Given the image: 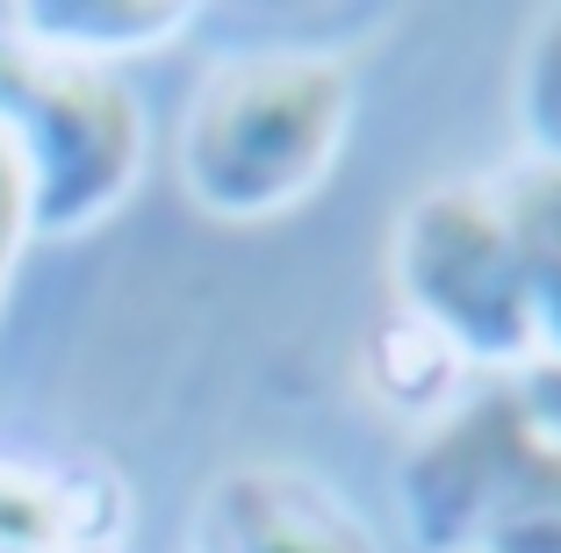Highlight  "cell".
<instances>
[{
  "label": "cell",
  "mask_w": 561,
  "mask_h": 553,
  "mask_svg": "<svg viewBox=\"0 0 561 553\" xmlns=\"http://www.w3.org/2000/svg\"><path fill=\"white\" fill-rule=\"evenodd\" d=\"M353 87L346 66L274 50V58H231L202 80L181 130V187L195 209L224 223L280 216L331 173L346 145Z\"/></svg>",
  "instance_id": "cell-1"
},
{
  "label": "cell",
  "mask_w": 561,
  "mask_h": 553,
  "mask_svg": "<svg viewBox=\"0 0 561 553\" xmlns=\"http://www.w3.org/2000/svg\"><path fill=\"white\" fill-rule=\"evenodd\" d=\"M0 137L22 165L30 238H80L130 195L145 165V108L101 66L50 58L0 30Z\"/></svg>",
  "instance_id": "cell-2"
},
{
  "label": "cell",
  "mask_w": 561,
  "mask_h": 553,
  "mask_svg": "<svg viewBox=\"0 0 561 553\" xmlns=\"http://www.w3.org/2000/svg\"><path fill=\"white\" fill-rule=\"evenodd\" d=\"M397 288L417 331L468 359H533V316H526V280H518L512 230L496 201L468 187L411 201L397 230Z\"/></svg>",
  "instance_id": "cell-3"
},
{
  "label": "cell",
  "mask_w": 561,
  "mask_h": 553,
  "mask_svg": "<svg viewBox=\"0 0 561 553\" xmlns=\"http://www.w3.org/2000/svg\"><path fill=\"white\" fill-rule=\"evenodd\" d=\"M540 439L518 403V389H482L468 395L454 417L403 460V525L425 553H468L476 546L482 510L496 504L504 474L526 460V446Z\"/></svg>",
  "instance_id": "cell-4"
},
{
  "label": "cell",
  "mask_w": 561,
  "mask_h": 553,
  "mask_svg": "<svg viewBox=\"0 0 561 553\" xmlns=\"http://www.w3.org/2000/svg\"><path fill=\"white\" fill-rule=\"evenodd\" d=\"M195 553H375L367 532L317 482L280 468L224 474L202 504Z\"/></svg>",
  "instance_id": "cell-5"
},
{
  "label": "cell",
  "mask_w": 561,
  "mask_h": 553,
  "mask_svg": "<svg viewBox=\"0 0 561 553\" xmlns=\"http://www.w3.org/2000/svg\"><path fill=\"white\" fill-rule=\"evenodd\" d=\"M504 230L518 252V280H526V316H533V353H554L561 367V165H533L512 195L496 201Z\"/></svg>",
  "instance_id": "cell-6"
},
{
  "label": "cell",
  "mask_w": 561,
  "mask_h": 553,
  "mask_svg": "<svg viewBox=\"0 0 561 553\" xmlns=\"http://www.w3.org/2000/svg\"><path fill=\"white\" fill-rule=\"evenodd\" d=\"M15 36L50 58H80V66H101V58H123V50H151L165 36H181L187 8H108V0H66V8H15Z\"/></svg>",
  "instance_id": "cell-7"
},
{
  "label": "cell",
  "mask_w": 561,
  "mask_h": 553,
  "mask_svg": "<svg viewBox=\"0 0 561 553\" xmlns=\"http://www.w3.org/2000/svg\"><path fill=\"white\" fill-rule=\"evenodd\" d=\"M468 553H561V446L554 439H533L526 460L504 474Z\"/></svg>",
  "instance_id": "cell-8"
},
{
  "label": "cell",
  "mask_w": 561,
  "mask_h": 553,
  "mask_svg": "<svg viewBox=\"0 0 561 553\" xmlns=\"http://www.w3.org/2000/svg\"><path fill=\"white\" fill-rule=\"evenodd\" d=\"M72 482L30 460H0V553H72L80 546Z\"/></svg>",
  "instance_id": "cell-9"
},
{
  "label": "cell",
  "mask_w": 561,
  "mask_h": 553,
  "mask_svg": "<svg viewBox=\"0 0 561 553\" xmlns=\"http://www.w3.org/2000/svg\"><path fill=\"white\" fill-rule=\"evenodd\" d=\"M518 115H526V137L540 151V165H561V8L540 22L526 50V72H518Z\"/></svg>",
  "instance_id": "cell-10"
},
{
  "label": "cell",
  "mask_w": 561,
  "mask_h": 553,
  "mask_svg": "<svg viewBox=\"0 0 561 553\" xmlns=\"http://www.w3.org/2000/svg\"><path fill=\"white\" fill-rule=\"evenodd\" d=\"M22 238H30V195H22L15 151H8V137H0V288H8V274H15Z\"/></svg>",
  "instance_id": "cell-11"
},
{
  "label": "cell",
  "mask_w": 561,
  "mask_h": 553,
  "mask_svg": "<svg viewBox=\"0 0 561 553\" xmlns=\"http://www.w3.org/2000/svg\"><path fill=\"white\" fill-rule=\"evenodd\" d=\"M518 403H526L533 431L561 446V367H533V375H526V389H518Z\"/></svg>",
  "instance_id": "cell-12"
}]
</instances>
